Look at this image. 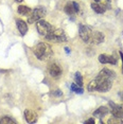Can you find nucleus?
Segmentation results:
<instances>
[{
  "label": "nucleus",
  "mask_w": 123,
  "mask_h": 124,
  "mask_svg": "<svg viewBox=\"0 0 123 124\" xmlns=\"http://www.w3.org/2000/svg\"><path fill=\"white\" fill-rule=\"evenodd\" d=\"M115 78V72L109 69H103L100 71L96 78L97 84V91L100 92H107L113 86V80Z\"/></svg>",
  "instance_id": "nucleus-1"
},
{
  "label": "nucleus",
  "mask_w": 123,
  "mask_h": 124,
  "mask_svg": "<svg viewBox=\"0 0 123 124\" xmlns=\"http://www.w3.org/2000/svg\"><path fill=\"white\" fill-rule=\"evenodd\" d=\"M33 53L39 61H48L53 54L51 47L45 43H39L33 48Z\"/></svg>",
  "instance_id": "nucleus-2"
},
{
  "label": "nucleus",
  "mask_w": 123,
  "mask_h": 124,
  "mask_svg": "<svg viewBox=\"0 0 123 124\" xmlns=\"http://www.w3.org/2000/svg\"><path fill=\"white\" fill-rule=\"evenodd\" d=\"M45 38L47 40L53 41V43H65V41H67V36L65 34V32L61 29H54Z\"/></svg>",
  "instance_id": "nucleus-3"
},
{
  "label": "nucleus",
  "mask_w": 123,
  "mask_h": 124,
  "mask_svg": "<svg viewBox=\"0 0 123 124\" xmlns=\"http://www.w3.org/2000/svg\"><path fill=\"white\" fill-rule=\"evenodd\" d=\"M36 29H37L39 35L46 37V36H48L50 33L54 30V28H53L48 21L40 19V20H38L37 22H36Z\"/></svg>",
  "instance_id": "nucleus-4"
},
{
  "label": "nucleus",
  "mask_w": 123,
  "mask_h": 124,
  "mask_svg": "<svg viewBox=\"0 0 123 124\" xmlns=\"http://www.w3.org/2000/svg\"><path fill=\"white\" fill-rule=\"evenodd\" d=\"M46 14V11H45L43 8H36V9L32 10V12L28 17V23H34V22H37L38 20H40L41 18L45 16Z\"/></svg>",
  "instance_id": "nucleus-5"
},
{
  "label": "nucleus",
  "mask_w": 123,
  "mask_h": 124,
  "mask_svg": "<svg viewBox=\"0 0 123 124\" xmlns=\"http://www.w3.org/2000/svg\"><path fill=\"white\" fill-rule=\"evenodd\" d=\"M92 34L93 31L87 26H81L80 27V37L83 39L84 43L90 44L92 40Z\"/></svg>",
  "instance_id": "nucleus-6"
},
{
  "label": "nucleus",
  "mask_w": 123,
  "mask_h": 124,
  "mask_svg": "<svg viewBox=\"0 0 123 124\" xmlns=\"http://www.w3.org/2000/svg\"><path fill=\"white\" fill-rule=\"evenodd\" d=\"M109 106H110V110H111L113 116L122 119L123 118V104H116V103L109 102Z\"/></svg>",
  "instance_id": "nucleus-7"
},
{
  "label": "nucleus",
  "mask_w": 123,
  "mask_h": 124,
  "mask_svg": "<svg viewBox=\"0 0 123 124\" xmlns=\"http://www.w3.org/2000/svg\"><path fill=\"white\" fill-rule=\"evenodd\" d=\"M79 11H80V5L75 1L69 2V3H67L65 5V12L68 15H73V14L79 12Z\"/></svg>",
  "instance_id": "nucleus-8"
},
{
  "label": "nucleus",
  "mask_w": 123,
  "mask_h": 124,
  "mask_svg": "<svg viewBox=\"0 0 123 124\" xmlns=\"http://www.w3.org/2000/svg\"><path fill=\"white\" fill-rule=\"evenodd\" d=\"M99 62L102 64H110V65H117V60L113 55L108 54H100L99 55Z\"/></svg>",
  "instance_id": "nucleus-9"
},
{
  "label": "nucleus",
  "mask_w": 123,
  "mask_h": 124,
  "mask_svg": "<svg viewBox=\"0 0 123 124\" xmlns=\"http://www.w3.org/2000/svg\"><path fill=\"white\" fill-rule=\"evenodd\" d=\"M48 70H49L50 75L53 77V78H58L62 74V69L60 68V66H58L57 64H55V63H53V64L50 65Z\"/></svg>",
  "instance_id": "nucleus-10"
},
{
  "label": "nucleus",
  "mask_w": 123,
  "mask_h": 124,
  "mask_svg": "<svg viewBox=\"0 0 123 124\" xmlns=\"http://www.w3.org/2000/svg\"><path fill=\"white\" fill-rule=\"evenodd\" d=\"M16 26H17V29L19 30L21 35H26V33L28 32V24L26 21H23L22 19H17L16 20Z\"/></svg>",
  "instance_id": "nucleus-11"
},
{
  "label": "nucleus",
  "mask_w": 123,
  "mask_h": 124,
  "mask_svg": "<svg viewBox=\"0 0 123 124\" xmlns=\"http://www.w3.org/2000/svg\"><path fill=\"white\" fill-rule=\"evenodd\" d=\"M104 41V35L102 34L101 32L99 31H93V34H92V40H91V44H94V45H99Z\"/></svg>",
  "instance_id": "nucleus-12"
},
{
  "label": "nucleus",
  "mask_w": 123,
  "mask_h": 124,
  "mask_svg": "<svg viewBox=\"0 0 123 124\" xmlns=\"http://www.w3.org/2000/svg\"><path fill=\"white\" fill-rule=\"evenodd\" d=\"M24 118H26V121L29 123H34L36 119H37V116H36V114L34 111L32 110H27L24 111Z\"/></svg>",
  "instance_id": "nucleus-13"
},
{
  "label": "nucleus",
  "mask_w": 123,
  "mask_h": 124,
  "mask_svg": "<svg viewBox=\"0 0 123 124\" xmlns=\"http://www.w3.org/2000/svg\"><path fill=\"white\" fill-rule=\"evenodd\" d=\"M108 114V108L106 106H101L93 112V117L96 118H103L105 115Z\"/></svg>",
  "instance_id": "nucleus-14"
},
{
  "label": "nucleus",
  "mask_w": 123,
  "mask_h": 124,
  "mask_svg": "<svg viewBox=\"0 0 123 124\" xmlns=\"http://www.w3.org/2000/svg\"><path fill=\"white\" fill-rule=\"evenodd\" d=\"M17 12L18 14H20L22 16H29L31 12H32V10L29 7H27V5H19L17 9Z\"/></svg>",
  "instance_id": "nucleus-15"
},
{
  "label": "nucleus",
  "mask_w": 123,
  "mask_h": 124,
  "mask_svg": "<svg viewBox=\"0 0 123 124\" xmlns=\"http://www.w3.org/2000/svg\"><path fill=\"white\" fill-rule=\"evenodd\" d=\"M91 9L93 10L96 13H98V14H103L106 11V9L104 8V5L99 4L98 2H93V3H91Z\"/></svg>",
  "instance_id": "nucleus-16"
},
{
  "label": "nucleus",
  "mask_w": 123,
  "mask_h": 124,
  "mask_svg": "<svg viewBox=\"0 0 123 124\" xmlns=\"http://www.w3.org/2000/svg\"><path fill=\"white\" fill-rule=\"evenodd\" d=\"M74 80H75V84H77V86H81V87H82V85H83V78H82V75H81L80 72H77V73H75Z\"/></svg>",
  "instance_id": "nucleus-17"
},
{
  "label": "nucleus",
  "mask_w": 123,
  "mask_h": 124,
  "mask_svg": "<svg viewBox=\"0 0 123 124\" xmlns=\"http://www.w3.org/2000/svg\"><path fill=\"white\" fill-rule=\"evenodd\" d=\"M71 90L73 92H75V93H80V94H82L83 93V89L81 88V86H77V84H71Z\"/></svg>",
  "instance_id": "nucleus-18"
},
{
  "label": "nucleus",
  "mask_w": 123,
  "mask_h": 124,
  "mask_svg": "<svg viewBox=\"0 0 123 124\" xmlns=\"http://www.w3.org/2000/svg\"><path fill=\"white\" fill-rule=\"evenodd\" d=\"M108 124H116V123H123V121H122V119H121V118H118V117H115V116H114V117L113 118H111V119H109V120H108V122H107Z\"/></svg>",
  "instance_id": "nucleus-19"
},
{
  "label": "nucleus",
  "mask_w": 123,
  "mask_h": 124,
  "mask_svg": "<svg viewBox=\"0 0 123 124\" xmlns=\"http://www.w3.org/2000/svg\"><path fill=\"white\" fill-rule=\"evenodd\" d=\"M87 89H88V91H91V92L97 91V84H96V81H94V80L91 81L90 83H89Z\"/></svg>",
  "instance_id": "nucleus-20"
},
{
  "label": "nucleus",
  "mask_w": 123,
  "mask_h": 124,
  "mask_svg": "<svg viewBox=\"0 0 123 124\" xmlns=\"http://www.w3.org/2000/svg\"><path fill=\"white\" fill-rule=\"evenodd\" d=\"M0 123H1V124H5V123H16V121L13 120L11 117H3L1 120H0Z\"/></svg>",
  "instance_id": "nucleus-21"
},
{
  "label": "nucleus",
  "mask_w": 123,
  "mask_h": 124,
  "mask_svg": "<svg viewBox=\"0 0 123 124\" xmlns=\"http://www.w3.org/2000/svg\"><path fill=\"white\" fill-rule=\"evenodd\" d=\"M85 123H86V124H88V123H90V124H94V120H93V119H89V120L86 121Z\"/></svg>",
  "instance_id": "nucleus-22"
},
{
  "label": "nucleus",
  "mask_w": 123,
  "mask_h": 124,
  "mask_svg": "<svg viewBox=\"0 0 123 124\" xmlns=\"http://www.w3.org/2000/svg\"><path fill=\"white\" fill-rule=\"evenodd\" d=\"M120 56H121V60H122V64H123V53L120 52ZM122 71H123V67H122Z\"/></svg>",
  "instance_id": "nucleus-23"
},
{
  "label": "nucleus",
  "mask_w": 123,
  "mask_h": 124,
  "mask_svg": "<svg viewBox=\"0 0 123 124\" xmlns=\"http://www.w3.org/2000/svg\"><path fill=\"white\" fill-rule=\"evenodd\" d=\"M65 49H66V52L69 53V48H65Z\"/></svg>",
  "instance_id": "nucleus-24"
},
{
  "label": "nucleus",
  "mask_w": 123,
  "mask_h": 124,
  "mask_svg": "<svg viewBox=\"0 0 123 124\" xmlns=\"http://www.w3.org/2000/svg\"><path fill=\"white\" fill-rule=\"evenodd\" d=\"M93 1H96V2H99V1H101V0H93Z\"/></svg>",
  "instance_id": "nucleus-25"
},
{
  "label": "nucleus",
  "mask_w": 123,
  "mask_h": 124,
  "mask_svg": "<svg viewBox=\"0 0 123 124\" xmlns=\"http://www.w3.org/2000/svg\"><path fill=\"white\" fill-rule=\"evenodd\" d=\"M16 1H17V2H21L22 0H16Z\"/></svg>",
  "instance_id": "nucleus-26"
},
{
  "label": "nucleus",
  "mask_w": 123,
  "mask_h": 124,
  "mask_svg": "<svg viewBox=\"0 0 123 124\" xmlns=\"http://www.w3.org/2000/svg\"><path fill=\"white\" fill-rule=\"evenodd\" d=\"M107 1H109V0H107Z\"/></svg>",
  "instance_id": "nucleus-27"
}]
</instances>
